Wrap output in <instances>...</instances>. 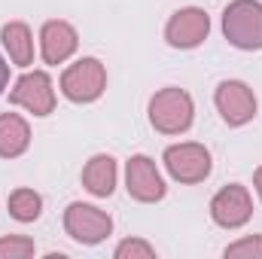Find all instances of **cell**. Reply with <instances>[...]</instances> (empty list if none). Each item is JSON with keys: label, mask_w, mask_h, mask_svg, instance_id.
Returning <instances> with one entry per match:
<instances>
[{"label": "cell", "mask_w": 262, "mask_h": 259, "mask_svg": "<svg viewBox=\"0 0 262 259\" xmlns=\"http://www.w3.org/2000/svg\"><path fill=\"white\" fill-rule=\"evenodd\" d=\"M223 34L235 49L253 52L262 49V3L235 0L223 12Z\"/></svg>", "instance_id": "1"}, {"label": "cell", "mask_w": 262, "mask_h": 259, "mask_svg": "<svg viewBox=\"0 0 262 259\" xmlns=\"http://www.w3.org/2000/svg\"><path fill=\"white\" fill-rule=\"evenodd\" d=\"M192 116H195V104H192L189 92H183V89H174V85L162 89L149 101V122L162 134H183V131H189Z\"/></svg>", "instance_id": "2"}, {"label": "cell", "mask_w": 262, "mask_h": 259, "mask_svg": "<svg viewBox=\"0 0 262 259\" xmlns=\"http://www.w3.org/2000/svg\"><path fill=\"white\" fill-rule=\"evenodd\" d=\"M107 89V70L98 58H79L61 73V92L73 104H92Z\"/></svg>", "instance_id": "3"}, {"label": "cell", "mask_w": 262, "mask_h": 259, "mask_svg": "<svg viewBox=\"0 0 262 259\" xmlns=\"http://www.w3.org/2000/svg\"><path fill=\"white\" fill-rule=\"evenodd\" d=\"M64 229L76 244L92 247V244H101V241L113 232V220H110L101 207L76 201V204H70L64 210Z\"/></svg>", "instance_id": "4"}, {"label": "cell", "mask_w": 262, "mask_h": 259, "mask_svg": "<svg viewBox=\"0 0 262 259\" xmlns=\"http://www.w3.org/2000/svg\"><path fill=\"white\" fill-rule=\"evenodd\" d=\"M165 168L177 183H201L210 174V153L201 143H174L165 149Z\"/></svg>", "instance_id": "5"}, {"label": "cell", "mask_w": 262, "mask_h": 259, "mask_svg": "<svg viewBox=\"0 0 262 259\" xmlns=\"http://www.w3.org/2000/svg\"><path fill=\"white\" fill-rule=\"evenodd\" d=\"M9 101H12L15 107H25V110L34 113V116H49V113L55 110V89H52L49 73H43V70L25 73V76L12 85Z\"/></svg>", "instance_id": "6"}, {"label": "cell", "mask_w": 262, "mask_h": 259, "mask_svg": "<svg viewBox=\"0 0 262 259\" xmlns=\"http://www.w3.org/2000/svg\"><path fill=\"white\" fill-rule=\"evenodd\" d=\"M216 110L223 116L226 125L238 128V125H247L253 116H256V95L250 92V85L238 82V79H226L216 85Z\"/></svg>", "instance_id": "7"}, {"label": "cell", "mask_w": 262, "mask_h": 259, "mask_svg": "<svg viewBox=\"0 0 262 259\" xmlns=\"http://www.w3.org/2000/svg\"><path fill=\"white\" fill-rule=\"evenodd\" d=\"M207 34H210V18L198 6L177 9L171 15V21L165 25V40L174 49H195L207 40Z\"/></svg>", "instance_id": "8"}, {"label": "cell", "mask_w": 262, "mask_h": 259, "mask_svg": "<svg viewBox=\"0 0 262 259\" xmlns=\"http://www.w3.org/2000/svg\"><path fill=\"white\" fill-rule=\"evenodd\" d=\"M210 217L223 229H241L253 217V198L238 183L223 186L220 192L213 195V201H210Z\"/></svg>", "instance_id": "9"}, {"label": "cell", "mask_w": 262, "mask_h": 259, "mask_svg": "<svg viewBox=\"0 0 262 259\" xmlns=\"http://www.w3.org/2000/svg\"><path fill=\"white\" fill-rule=\"evenodd\" d=\"M125 183H128V195L134 201L152 204L165 198V180L156 168V162L149 156H134L125 168Z\"/></svg>", "instance_id": "10"}, {"label": "cell", "mask_w": 262, "mask_h": 259, "mask_svg": "<svg viewBox=\"0 0 262 259\" xmlns=\"http://www.w3.org/2000/svg\"><path fill=\"white\" fill-rule=\"evenodd\" d=\"M79 46V34L73 25H67L61 18H52L43 25L40 31V52H43V61L46 64H64L67 58L76 52Z\"/></svg>", "instance_id": "11"}, {"label": "cell", "mask_w": 262, "mask_h": 259, "mask_svg": "<svg viewBox=\"0 0 262 259\" xmlns=\"http://www.w3.org/2000/svg\"><path fill=\"white\" fill-rule=\"evenodd\" d=\"M116 177H119V171H116V159H113V156H95V159H89V165L82 168V186L92 195H98V198L113 195Z\"/></svg>", "instance_id": "12"}, {"label": "cell", "mask_w": 262, "mask_h": 259, "mask_svg": "<svg viewBox=\"0 0 262 259\" xmlns=\"http://www.w3.org/2000/svg\"><path fill=\"white\" fill-rule=\"evenodd\" d=\"M31 146V128L15 113H0V159H18Z\"/></svg>", "instance_id": "13"}, {"label": "cell", "mask_w": 262, "mask_h": 259, "mask_svg": "<svg viewBox=\"0 0 262 259\" xmlns=\"http://www.w3.org/2000/svg\"><path fill=\"white\" fill-rule=\"evenodd\" d=\"M0 40H3V49L9 52L12 64L28 67L34 61V37H31V28H28L25 21H9V25H3Z\"/></svg>", "instance_id": "14"}, {"label": "cell", "mask_w": 262, "mask_h": 259, "mask_svg": "<svg viewBox=\"0 0 262 259\" xmlns=\"http://www.w3.org/2000/svg\"><path fill=\"white\" fill-rule=\"evenodd\" d=\"M43 210V198L34 192V189H15L9 195V213L12 220L18 223H34Z\"/></svg>", "instance_id": "15"}, {"label": "cell", "mask_w": 262, "mask_h": 259, "mask_svg": "<svg viewBox=\"0 0 262 259\" xmlns=\"http://www.w3.org/2000/svg\"><path fill=\"white\" fill-rule=\"evenodd\" d=\"M34 241L25 238V235H9V238H0V259H28L34 256Z\"/></svg>", "instance_id": "16"}, {"label": "cell", "mask_w": 262, "mask_h": 259, "mask_svg": "<svg viewBox=\"0 0 262 259\" xmlns=\"http://www.w3.org/2000/svg\"><path fill=\"white\" fill-rule=\"evenodd\" d=\"M226 259H262V235L241 238L238 244L226 247Z\"/></svg>", "instance_id": "17"}, {"label": "cell", "mask_w": 262, "mask_h": 259, "mask_svg": "<svg viewBox=\"0 0 262 259\" xmlns=\"http://www.w3.org/2000/svg\"><path fill=\"white\" fill-rule=\"evenodd\" d=\"M116 259H152L156 256V250L146 244V241H137V238H128V241H122L119 247H116Z\"/></svg>", "instance_id": "18"}, {"label": "cell", "mask_w": 262, "mask_h": 259, "mask_svg": "<svg viewBox=\"0 0 262 259\" xmlns=\"http://www.w3.org/2000/svg\"><path fill=\"white\" fill-rule=\"evenodd\" d=\"M6 82H9V64H6V61H3V55H0V95H3Z\"/></svg>", "instance_id": "19"}, {"label": "cell", "mask_w": 262, "mask_h": 259, "mask_svg": "<svg viewBox=\"0 0 262 259\" xmlns=\"http://www.w3.org/2000/svg\"><path fill=\"white\" fill-rule=\"evenodd\" d=\"M253 183H256V192L262 198V168H256V177H253Z\"/></svg>", "instance_id": "20"}]
</instances>
